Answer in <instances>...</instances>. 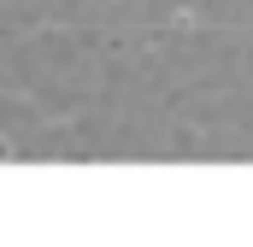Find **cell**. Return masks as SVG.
Masks as SVG:
<instances>
[]
</instances>
